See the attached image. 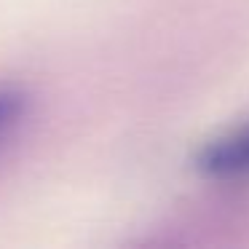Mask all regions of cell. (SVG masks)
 <instances>
[{
    "label": "cell",
    "mask_w": 249,
    "mask_h": 249,
    "mask_svg": "<svg viewBox=\"0 0 249 249\" xmlns=\"http://www.w3.org/2000/svg\"><path fill=\"white\" fill-rule=\"evenodd\" d=\"M198 172L209 177H247L249 174V126L209 142L196 156Z\"/></svg>",
    "instance_id": "obj_1"
},
{
    "label": "cell",
    "mask_w": 249,
    "mask_h": 249,
    "mask_svg": "<svg viewBox=\"0 0 249 249\" xmlns=\"http://www.w3.org/2000/svg\"><path fill=\"white\" fill-rule=\"evenodd\" d=\"M24 107H27V97L22 91H8V89L0 91V134L17 124Z\"/></svg>",
    "instance_id": "obj_2"
}]
</instances>
